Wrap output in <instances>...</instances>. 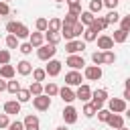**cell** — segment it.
Here are the masks:
<instances>
[{"instance_id": "d6a6232c", "label": "cell", "mask_w": 130, "mask_h": 130, "mask_svg": "<svg viewBox=\"0 0 130 130\" xmlns=\"http://www.w3.org/2000/svg\"><path fill=\"white\" fill-rule=\"evenodd\" d=\"M95 112H98V110L93 108V104H91V102H85V106H83V116H85V118H93Z\"/></svg>"}, {"instance_id": "91938a15", "label": "cell", "mask_w": 130, "mask_h": 130, "mask_svg": "<svg viewBox=\"0 0 130 130\" xmlns=\"http://www.w3.org/2000/svg\"><path fill=\"white\" fill-rule=\"evenodd\" d=\"M4 2H10V0H4Z\"/></svg>"}, {"instance_id": "52a82bcc", "label": "cell", "mask_w": 130, "mask_h": 130, "mask_svg": "<svg viewBox=\"0 0 130 130\" xmlns=\"http://www.w3.org/2000/svg\"><path fill=\"white\" fill-rule=\"evenodd\" d=\"M102 67L100 65H87L85 69H83V77L87 79V81H98V79H102Z\"/></svg>"}, {"instance_id": "4316f807", "label": "cell", "mask_w": 130, "mask_h": 130, "mask_svg": "<svg viewBox=\"0 0 130 130\" xmlns=\"http://www.w3.org/2000/svg\"><path fill=\"white\" fill-rule=\"evenodd\" d=\"M18 89H20V81H14V77L6 81V91H8V93L16 95V91H18Z\"/></svg>"}, {"instance_id": "f35d334b", "label": "cell", "mask_w": 130, "mask_h": 130, "mask_svg": "<svg viewBox=\"0 0 130 130\" xmlns=\"http://www.w3.org/2000/svg\"><path fill=\"white\" fill-rule=\"evenodd\" d=\"M75 22H79V16H75V14L67 12V14H65V18H63V24H69V26H73Z\"/></svg>"}, {"instance_id": "ffe728a7", "label": "cell", "mask_w": 130, "mask_h": 130, "mask_svg": "<svg viewBox=\"0 0 130 130\" xmlns=\"http://www.w3.org/2000/svg\"><path fill=\"white\" fill-rule=\"evenodd\" d=\"M16 71H18L20 75H30V73H32V65H30L26 59H22V61L16 63Z\"/></svg>"}, {"instance_id": "74e56055", "label": "cell", "mask_w": 130, "mask_h": 130, "mask_svg": "<svg viewBox=\"0 0 130 130\" xmlns=\"http://www.w3.org/2000/svg\"><path fill=\"white\" fill-rule=\"evenodd\" d=\"M95 114H98V120H100V122H104V124H106V122H108V118L112 116V112H110V110H106V108L98 110Z\"/></svg>"}, {"instance_id": "f907efd6", "label": "cell", "mask_w": 130, "mask_h": 130, "mask_svg": "<svg viewBox=\"0 0 130 130\" xmlns=\"http://www.w3.org/2000/svg\"><path fill=\"white\" fill-rule=\"evenodd\" d=\"M122 98H124L126 102H130V89H128V87L124 89V93H122Z\"/></svg>"}, {"instance_id": "681fc988", "label": "cell", "mask_w": 130, "mask_h": 130, "mask_svg": "<svg viewBox=\"0 0 130 130\" xmlns=\"http://www.w3.org/2000/svg\"><path fill=\"white\" fill-rule=\"evenodd\" d=\"M69 12L75 14V16H79V14H81V4H73V6H69Z\"/></svg>"}, {"instance_id": "cb8c5ba5", "label": "cell", "mask_w": 130, "mask_h": 130, "mask_svg": "<svg viewBox=\"0 0 130 130\" xmlns=\"http://www.w3.org/2000/svg\"><path fill=\"white\" fill-rule=\"evenodd\" d=\"M43 93H47L49 98H53V95H59V85H57L55 81H49V83L43 87Z\"/></svg>"}, {"instance_id": "ba28073f", "label": "cell", "mask_w": 130, "mask_h": 130, "mask_svg": "<svg viewBox=\"0 0 130 130\" xmlns=\"http://www.w3.org/2000/svg\"><path fill=\"white\" fill-rule=\"evenodd\" d=\"M81 81H83V77H81V73H79L77 69H71V71L65 75V83H67L69 87H77V85H81Z\"/></svg>"}, {"instance_id": "603a6c76", "label": "cell", "mask_w": 130, "mask_h": 130, "mask_svg": "<svg viewBox=\"0 0 130 130\" xmlns=\"http://www.w3.org/2000/svg\"><path fill=\"white\" fill-rule=\"evenodd\" d=\"M43 35H45V43H49V45H57V43L61 41V32H53V30H45Z\"/></svg>"}, {"instance_id": "d6986e66", "label": "cell", "mask_w": 130, "mask_h": 130, "mask_svg": "<svg viewBox=\"0 0 130 130\" xmlns=\"http://www.w3.org/2000/svg\"><path fill=\"white\" fill-rule=\"evenodd\" d=\"M110 128H114V130H118V128H122L124 126V118L120 116V114H112L110 118H108V122H106Z\"/></svg>"}, {"instance_id": "f5cc1de1", "label": "cell", "mask_w": 130, "mask_h": 130, "mask_svg": "<svg viewBox=\"0 0 130 130\" xmlns=\"http://www.w3.org/2000/svg\"><path fill=\"white\" fill-rule=\"evenodd\" d=\"M67 6H73V4H81V0H65Z\"/></svg>"}, {"instance_id": "5bb4252c", "label": "cell", "mask_w": 130, "mask_h": 130, "mask_svg": "<svg viewBox=\"0 0 130 130\" xmlns=\"http://www.w3.org/2000/svg\"><path fill=\"white\" fill-rule=\"evenodd\" d=\"M65 65H69L71 69H77V71H79V69L85 65V61H83L81 55H69V57L65 59Z\"/></svg>"}, {"instance_id": "30bf717a", "label": "cell", "mask_w": 130, "mask_h": 130, "mask_svg": "<svg viewBox=\"0 0 130 130\" xmlns=\"http://www.w3.org/2000/svg\"><path fill=\"white\" fill-rule=\"evenodd\" d=\"M61 116H63L65 124H75V122H77V110H75V108H73L71 104H67V106L63 108Z\"/></svg>"}, {"instance_id": "d590c367", "label": "cell", "mask_w": 130, "mask_h": 130, "mask_svg": "<svg viewBox=\"0 0 130 130\" xmlns=\"http://www.w3.org/2000/svg\"><path fill=\"white\" fill-rule=\"evenodd\" d=\"M35 26H37V30H39V32H45V30H47V26H49V20L41 16V18H37Z\"/></svg>"}, {"instance_id": "db71d44e", "label": "cell", "mask_w": 130, "mask_h": 130, "mask_svg": "<svg viewBox=\"0 0 130 130\" xmlns=\"http://www.w3.org/2000/svg\"><path fill=\"white\" fill-rule=\"evenodd\" d=\"M124 85H126V87H128V89H130V77H128V79H126V81H124Z\"/></svg>"}, {"instance_id": "4fadbf2b", "label": "cell", "mask_w": 130, "mask_h": 130, "mask_svg": "<svg viewBox=\"0 0 130 130\" xmlns=\"http://www.w3.org/2000/svg\"><path fill=\"white\" fill-rule=\"evenodd\" d=\"M95 41H98V49H102V51H110V49H114V39L108 37V35H100Z\"/></svg>"}, {"instance_id": "5b68a950", "label": "cell", "mask_w": 130, "mask_h": 130, "mask_svg": "<svg viewBox=\"0 0 130 130\" xmlns=\"http://www.w3.org/2000/svg\"><path fill=\"white\" fill-rule=\"evenodd\" d=\"M108 110L112 114H122L126 112V100L124 98H108Z\"/></svg>"}, {"instance_id": "7bdbcfd3", "label": "cell", "mask_w": 130, "mask_h": 130, "mask_svg": "<svg viewBox=\"0 0 130 130\" xmlns=\"http://www.w3.org/2000/svg\"><path fill=\"white\" fill-rule=\"evenodd\" d=\"M120 28H122V30H126V32H130V14L120 18Z\"/></svg>"}, {"instance_id": "11a10c76", "label": "cell", "mask_w": 130, "mask_h": 130, "mask_svg": "<svg viewBox=\"0 0 130 130\" xmlns=\"http://www.w3.org/2000/svg\"><path fill=\"white\" fill-rule=\"evenodd\" d=\"M55 130H69L67 126H59V128H55Z\"/></svg>"}, {"instance_id": "836d02e7", "label": "cell", "mask_w": 130, "mask_h": 130, "mask_svg": "<svg viewBox=\"0 0 130 130\" xmlns=\"http://www.w3.org/2000/svg\"><path fill=\"white\" fill-rule=\"evenodd\" d=\"M102 8H104V2H102V0H91L87 10H89V12H93V14H100V10H102Z\"/></svg>"}, {"instance_id": "94428289", "label": "cell", "mask_w": 130, "mask_h": 130, "mask_svg": "<svg viewBox=\"0 0 130 130\" xmlns=\"http://www.w3.org/2000/svg\"><path fill=\"white\" fill-rule=\"evenodd\" d=\"M89 130H95V128H89Z\"/></svg>"}, {"instance_id": "83f0119b", "label": "cell", "mask_w": 130, "mask_h": 130, "mask_svg": "<svg viewBox=\"0 0 130 130\" xmlns=\"http://www.w3.org/2000/svg\"><path fill=\"white\" fill-rule=\"evenodd\" d=\"M43 81H32L30 85H28V91H30V95H41L43 93Z\"/></svg>"}, {"instance_id": "f6af8a7d", "label": "cell", "mask_w": 130, "mask_h": 130, "mask_svg": "<svg viewBox=\"0 0 130 130\" xmlns=\"http://www.w3.org/2000/svg\"><path fill=\"white\" fill-rule=\"evenodd\" d=\"M83 30H85V26H83L81 22H75V24H73V32H75V39H77V37H81V35H83Z\"/></svg>"}, {"instance_id": "d4e9b609", "label": "cell", "mask_w": 130, "mask_h": 130, "mask_svg": "<svg viewBox=\"0 0 130 130\" xmlns=\"http://www.w3.org/2000/svg\"><path fill=\"white\" fill-rule=\"evenodd\" d=\"M61 26H63V20L55 16V18H51V20H49V26H47V30H53V32H59V30H61Z\"/></svg>"}, {"instance_id": "60d3db41", "label": "cell", "mask_w": 130, "mask_h": 130, "mask_svg": "<svg viewBox=\"0 0 130 130\" xmlns=\"http://www.w3.org/2000/svg\"><path fill=\"white\" fill-rule=\"evenodd\" d=\"M10 63V51L8 49H0V65Z\"/></svg>"}, {"instance_id": "e0dca14e", "label": "cell", "mask_w": 130, "mask_h": 130, "mask_svg": "<svg viewBox=\"0 0 130 130\" xmlns=\"http://www.w3.org/2000/svg\"><path fill=\"white\" fill-rule=\"evenodd\" d=\"M28 43L32 45V49H39V47L45 43V35H43V32H39V30H35V32H30V35H28Z\"/></svg>"}, {"instance_id": "44dd1931", "label": "cell", "mask_w": 130, "mask_h": 130, "mask_svg": "<svg viewBox=\"0 0 130 130\" xmlns=\"http://www.w3.org/2000/svg\"><path fill=\"white\" fill-rule=\"evenodd\" d=\"M14 73H16L14 65H10V63L0 65V77H4V79H12V77H14Z\"/></svg>"}, {"instance_id": "7c38bea8", "label": "cell", "mask_w": 130, "mask_h": 130, "mask_svg": "<svg viewBox=\"0 0 130 130\" xmlns=\"http://www.w3.org/2000/svg\"><path fill=\"white\" fill-rule=\"evenodd\" d=\"M22 124H24V130H41L39 116H35V114H28V116L22 120Z\"/></svg>"}, {"instance_id": "8fae6325", "label": "cell", "mask_w": 130, "mask_h": 130, "mask_svg": "<svg viewBox=\"0 0 130 130\" xmlns=\"http://www.w3.org/2000/svg\"><path fill=\"white\" fill-rule=\"evenodd\" d=\"M61 61H57V59H49V63H47V67H45V71H47V75L49 77H57L59 73H61Z\"/></svg>"}, {"instance_id": "6f0895ef", "label": "cell", "mask_w": 130, "mask_h": 130, "mask_svg": "<svg viewBox=\"0 0 130 130\" xmlns=\"http://www.w3.org/2000/svg\"><path fill=\"white\" fill-rule=\"evenodd\" d=\"M118 130H128V128H126V126H122V128H118Z\"/></svg>"}, {"instance_id": "2e32d148", "label": "cell", "mask_w": 130, "mask_h": 130, "mask_svg": "<svg viewBox=\"0 0 130 130\" xmlns=\"http://www.w3.org/2000/svg\"><path fill=\"white\" fill-rule=\"evenodd\" d=\"M59 98H61L65 104H71L73 100H77V98H75V91H73L69 85H65V87H59Z\"/></svg>"}, {"instance_id": "8992f818", "label": "cell", "mask_w": 130, "mask_h": 130, "mask_svg": "<svg viewBox=\"0 0 130 130\" xmlns=\"http://www.w3.org/2000/svg\"><path fill=\"white\" fill-rule=\"evenodd\" d=\"M32 106H35V110H39V112H45V110H49V108H51V98H49L47 93L32 95Z\"/></svg>"}, {"instance_id": "680465c9", "label": "cell", "mask_w": 130, "mask_h": 130, "mask_svg": "<svg viewBox=\"0 0 130 130\" xmlns=\"http://www.w3.org/2000/svg\"><path fill=\"white\" fill-rule=\"evenodd\" d=\"M57 2H65V0H57Z\"/></svg>"}, {"instance_id": "ac0fdd59", "label": "cell", "mask_w": 130, "mask_h": 130, "mask_svg": "<svg viewBox=\"0 0 130 130\" xmlns=\"http://www.w3.org/2000/svg\"><path fill=\"white\" fill-rule=\"evenodd\" d=\"M108 26H110V24H108V20H106L104 16H95V18H93V22L89 24V28H93L95 32H102V30H104V28H108Z\"/></svg>"}, {"instance_id": "f1b7e54d", "label": "cell", "mask_w": 130, "mask_h": 130, "mask_svg": "<svg viewBox=\"0 0 130 130\" xmlns=\"http://www.w3.org/2000/svg\"><path fill=\"white\" fill-rule=\"evenodd\" d=\"M95 39H98V32H95L93 28L85 26V30H83V41H85V43H91V41H95Z\"/></svg>"}, {"instance_id": "7402d4cb", "label": "cell", "mask_w": 130, "mask_h": 130, "mask_svg": "<svg viewBox=\"0 0 130 130\" xmlns=\"http://www.w3.org/2000/svg\"><path fill=\"white\" fill-rule=\"evenodd\" d=\"M93 18H95V14L89 12V10H81V14H79V22H81L83 26H89V24L93 22Z\"/></svg>"}, {"instance_id": "1f68e13d", "label": "cell", "mask_w": 130, "mask_h": 130, "mask_svg": "<svg viewBox=\"0 0 130 130\" xmlns=\"http://www.w3.org/2000/svg\"><path fill=\"white\" fill-rule=\"evenodd\" d=\"M104 18L108 20V24H114V22H120V18H122V16L118 14V10H110V12H108Z\"/></svg>"}, {"instance_id": "4dcf8cb0", "label": "cell", "mask_w": 130, "mask_h": 130, "mask_svg": "<svg viewBox=\"0 0 130 130\" xmlns=\"http://www.w3.org/2000/svg\"><path fill=\"white\" fill-rule=\"evenodd\" d=\"M16 100H18L20 104H26V102L30 100V91H28V89H22V87H20V89L16 91Z\"/></svg>"}, {"instance_id": "7a4b0ae2", "label": "cell", "mask_w": 130, "mask_h": 130, "mask_svg": "<svg viewBox=\"0 0 130 130\" xmlns=\"http://www.w3.org/2000/svg\"><path fill=\"white\" fill-rule=\"evenodd\" d=\"M55 53H57V45H49V43H43V45L37 49V57H39L41 61H49V59H53Z\"/></svg>"}, {"instance_id": "8d00e7d4", "label": "cell", "mask_w": 130, "mask_h": 130, "mask_svg": "<svg viewBox=\"0 0 130 130\" xmlns=\"http://www.w3.org/2000/svg\"><path fill=\"white\" fill-rule=\"evenodd\" d=\"M45 77H47V71L45 69H32V79L35 81H45Z\"/></svg>"}, {"instance_id": "f546056e", "label": "cell", "mask_w": 130, "mask_h": 130, "mask_svg": "<svg viewBox=\"0 0 130 130\" xmlns=\"http://www.w3.org/2000/svg\"><path fill=\"white\" fill-rule=\"evenodd\" d=\"M18 41H20V39H18L16 35H8L4 43H6V47H8V49H18V45H20Z\"/></svg>"}, {"instance_id": "484cf974", "label": "cell", "mask_w": 130, "mask_h": 130, "mask_svg": "<svg viewBox=\"0 0 130 130\" xmlns=\"http://www.w3.org/2000/svg\"><path fill=\"white\" fill-rule=\"evenodd\" d=\"M112 39H114V43H126L128 32H126V30H122V28H116V30H114V35H112Z\"/></svg>"}, {"instance_id": "ab89813d", "label": "cell", "mask_w": 130, "mask_h": 130, "mask_svg": "<svg viewBox=\"0 0 130 130\" xmlns=\"http://www.w3.org/2000/svg\"><path fill=\"white\" fill-rule=\"evenodd\" d=\"M91 61H93V65H104V53L102 51L91 53Z\"/></svg>"}, {"instance_id": "c3c4849f", "label": "cell", "mask_w": 130, "mask_h": 130, "mask_svg": "<svg viewBox=\"0 0 130 130\" xmlns=\"http://www.w3.org/2000/svg\"><path fill=\"white\" fill-rule=\"evenodd\" d=\"M102 2H104V6H106L108 10H116V6H118L120 0H102Z\"/></svg>"}, {"instance_id": "e575fe53", "label": "cell", "mask_w": 130, "mask_h": 130, "mask_svg": "<svg viewBox=\"0 0 130 130\" xmlns=\"http://www.w3.org/2000/svg\"><path fill=\"white\" fill-rule=\"evenodd\" d=\"M104 53V65H112L114 61H116V53L110 49V51H102Z\"/></svg>"}, {"instance_id": "6da1fadb", "label": "cell", "mask_w": 130, "mask_h": 130, "mask_svg": "<svg viewBox=\"0 0 130 130\" xmlns=\"http://www.w3.org/2000/svg\"><path fill=\"white\" fill-rule=\"evenodd\" d=\"M6 30H8V35H16L18 39H28V35H30L28 26L24 22H16V20H10L6 24Z\"/></svg>"}, {"instance_id": "7dc6e473", "label": "cell", "mask_w": 130, "mask_h": 130, "mask_svg": "<svg viewBox=\"0 0 130 130\" xmlns=\"http://www.w3.org/2000/svg\"><path fill=\"white\" fill-rule=\"evenodd\" d=\"M8 130H24V124L20 120H14V122L8 124Z\"/></svg>"}, {"instance_id": "277c9868", "label": "cell", "mask_w": 130, "mask_h": 130, "mask_svg": "<svg viewBox=\"0 0 130 130\" xmlns=\"http://www.w3.org/2000/svg\"><path fill=\"white\" fill-rule=\"evenodd\" d=\"M85 41H79V39H73V41H67V45H65V51L69 53V55H81L83 51H85Z\"/></svg>"}, {"instance_id": "b9f144b4", "label": "cell", "mask_w": 130, "mask_h": 130, "mask_svg": "<svg viewBox=\"0 0 130 130\" xmlns=\"http://www.w3.org/2000/svg\"><path fill=\"white\" fill-rule=\"evenodd\" d=\"M18 51H20L22 55H30V53H32V45H30V43H20V45H18Z\"/></svg>"}, {"instance_id": "9a60e30c", "label": "cell", "mask_w": 130, "mask_h": 130, "mask_svg": "<svg viewBox=\"0 0 130 130\" xmlns=\"http://www.w3.org/2000/svg\"><path fill=\"white\" fill-rule=\"evenodd\" d=\"M20 102L18 100H8V102H4V112L8 114V116H14V114H20Z\"/></svg>"}, {"instance_id": "bcb514c9", "label": "cell", "mask_w": 130, "mask_h": 130, "mask_svg": "<svg viewBox=\"0 0 130 130\" xmlns=\"http://www.w3.org/2000/svg\"><path fill=\"white\" fill-rule=\"evenodd\" d=\"M8 124H10V116L6 112L0 114V128H8Z\"/></svg>"}, {"instance_id": "3957f363", "label": "cell", "mask_w": 130, "mask_h": 130, "mask_svg": "<svg viewBox=\"0 0 130 130\" xmlns=\"http://www.w3.org/2000/svg\"><path fill=\"white\" fill-rule=\"evenodd\" d=\"M89 102L93 104L95 110H102L104 108V102H108V89H93Z\"/></svg>"}, {"instance_id": "816d5d0a", "label": "cell", "mask_w": 130, "mask_h": 130, "mask_svg": "<svg viewBox=\"0 0 130 130\" xmlns=\"http://www.w3.org/2000/svg\"><path fill=\"white\" fill-rule=\"evenodd\" d=\"M2 91H6V81H4V77H0V93Z\"/></svg>"}, {"instance_id": "ee69618b", "label": "cell", "mask_w": 130, "mask_h": 130, "mask_svg": "<svg viewBox=\"0 0 130 130\" xmlns=\"http://www.w3.org/2000/svg\"><path fill=\"white\" fill-rule=\"evenodd\" d=\"M8 14H10V6H8V2L0 0V18H2V16H8Z\"/></svg>"}, {"instance_id": "9f6ffc18", "label": "cell", "mask_w": 130, "mask_h": 130, "mask_svg": "<svg viewBox=\"0 0 130 130\" xmlns=\"http://www.w3.org/2000/svg\"><path fill=\"white\" fill-rule=\"evenodd\" d=\"M126 118H130V108H126Z\"/></svg>"}, {"instance_id": "9c48e42d", "label": "cell", "mask_w": 130, "mask_h": 130, "mask_svg": "<svg viewBox=\"0 0 130 130\" xmlns=\"http://www.w3.org/2000/svg\"><path fill=\"white\" fill-rule=\"evenodd\" d=\"M91 91H93V89H91L87 83H81V85H77L75 98H77V100H81V102L85 104V102H89V100H91Z\"/></svg>"}]
</instances>
